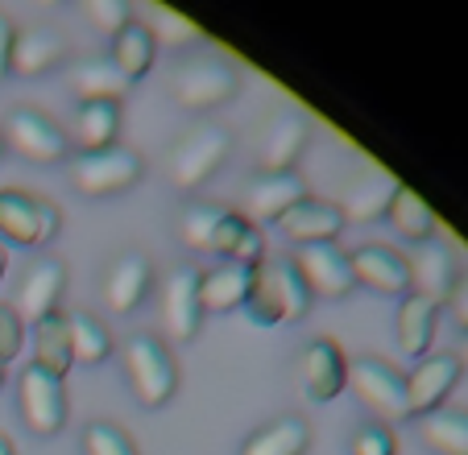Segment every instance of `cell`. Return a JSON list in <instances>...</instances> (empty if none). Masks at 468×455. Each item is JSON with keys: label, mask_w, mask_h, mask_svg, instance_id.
<instances>
[{"label": "cell", "mask_w": 468, "mask_h": 455, "mask_svg": "<svg viewBox=\"0 0 468 455\" xmlns=\"http://www.w3.org/2000/svg\"><path fill=\"white\" fill-rule=\"evenodd\" d=\"M62 54H67V42H62L54 29H26L13 42V75L21 79H37L50 67H58Z\"/></svg>", "instance_id": "24"}, {"label": "cell", "mask_w": 468, "mask_h": 455, "mask_svg": "<svg viewBox=\"0 0 468 455\" xmlns=\"http://www.w3.org/2000/svg\"><path fill=\"white\" fill-rule=\"evenodd\" d=\"M58 228H62V211L50 199L13 191V186L0 191V232H5V240H13L21 249H42L58 237Z\"/></svg>", "instance_id": "4"}, {"label": "cell", "mask_w": 468, "mask_h": 455, "mask_svg": "<svg viewBox=\"0 0 468 455\" xmlns=\"http://www.w3.org/2000/svg\"><path fill=\"white\" fill-rule=\"evenodd\" d=\"M419 435L435 455H468V410H435L419 418Z\"/></svg>", "instance_id": "31"}, {"label": "cell", "mask_w": 468, "mask_h": 455, "mask_svg": "<svg viewBox=\"0 0 468 455\" xmlns=\"http://www.w3.org/2000/svg\"><path fill=\"white\" fill-rule=\"evenodd\" d=\"M356 286H369L378 294H410V265L402 253H394L389 245H361L356 253H348Z\"/></svg>", "instance_id": "13"}, {"label": "cell", "mask_w": 468, "mask_h": 455, "mask_svg": "<svg viewBox=\"0 0 468 455\" xmlns=\"http://www.w3.org/2000/svg\"><path fill=\"white\" fill-rule=\"evenodd\" d=\"M154 54H158L154 34L142 26V21H129V26L112 37V54H108V58H112L116 70H121L124 79L133 83V79H142V75H150Z\"/></svg>", "instance_id": "28"}, {"label": "cell", "mask_w": 468, "mask_h": 455, "mask_svg": "<svg viewBox=\"0 0 468 455\" xmlns=\"http://www.w3.org/2000/svg\"><path fill=\"white\" fill-rule=\"evenodd\" d=\"M34 365L46 368L50 376H58V381L71 373L75 352H71V319H67V311H54V315L34 323Z\"/></svg>", "instance_id": "22"}, {"label": "cell", "mask_w": 468, "mask_h": 455, "mask_svg": "<svg viewBox=\"0 0 468 455\" xmlns=\"http://www.w3.org/2000/svg\"><path fill=\"white\" fill-rule=\"evenodd\" d=\"M435 323H440V307L427 302V298H402V307H398V348L407 352V356L423 360L427 348L435 340Z\"/></svg>", "instance_id": "25"}, {"label": "cell", "mask_w": 468, "mask_h": 455, "mask_svg": "<svg viewBox=\"0 0 468 455\" xmlns=\"http://www.w3.org/2000/svg\"><path fill=\"white\" fill-rule=\"evenodd\" d=\"M199 319H204V307H199V270L183 265L162 286V327L170 332L175 344H186L199 332Z\"/></svg>", "instance_id": "11"}, {"label": "cell", "mask_w": 468, "mask_h": 455, "mask_svg": "<svg viewBox=\"0 0 468 455\" xmlns=\"http://www.w3.org/2000/svg\"><path fill=\"white\" fill-rule=\"evenodd\" d=\"M278 228H282L294 245H327V240L340 237V228H345V211H340L336 203L311 199L307 195L299 207H291L282 219H278Z\"/></svg>", "instance_id": "19"}, {"label": "cell", "mask_w": 468, "mask_h": 455, "mask_svg": "<svg viewBox=\"0 0 468 455\" xmlns=\"http://www.w3.org/2000/svg\"><path fill=\"white\" fill-rule=\"evenodd\" d=\"M13 42H17V29H13V21L0 13V79L13 70Z\"/></svg>", "instance_id": "41"}, {"label": "cell", "mask_w": 468, "mask_h": 455, "mask_svg": "<svg viewBox=\"0 0 468 455\" xmlns=\"http://www.w3.org/2000/svg\"><path fill=\"white\" fill-rule=\"evenodd\" d=\"M83 455H142V451H137V443L129 439L124 427L100 418L83 430Z\"/></svg>", "instance_id": "36"}, {"label": "cell", "mask_w": 468, "mask_h": 455, "mask_svg": "<svg viewBox=\"0 0 468 455\" xmlns=\"http://www.w3.org/2000/svg\"><path fill=\"white\" fill-rule=\"evenodd\" d=\"M154 34V42H166V46H186L199 37V26L186 17H178V13L170 9H150V26H145Z\"/></svg>", "instance_id": "37"}, {"label": "cell", "mask_w": 468, "mask_h": 455, "mask_svg": "<svg viewBox=\"0 0 468 455\" xmlns=\"http://www.w3.org/2000/svg\"><path fill=\"white\" fill-rule=\"evenodd\" d=\"M116 132H121V104H108V100H88L75 116V145L80 153H100V149L116 145Z\"/></svg>", "instance_id": "26"}, {"label": "cell", "mask_w": 468, "mask_h": 455, "mask_svg": "<svg viewBox=\"0 0 468 455\" xmlns=\"http://www.w3.org/2000/svg\"><path fill=\"white\" fill-rule=\"evenodd\" d=\"M249 199V211L265 224H278L291 207H299L307 199V183H303L294 170H282V175H257L245 191Z\"/></svg>", "instance_id": "20"}, {"label": "cell", "mask_w": 468, "mask_h": 455, "mask_svg": "<svg viewBox=\"0 0 468 455\" xmlns=\"http://www.w3.org/2000/svg\"><path fill=\"white\" fill-rule=\"evenodd\" d=\"M303 145H307V121H303L294 108H282L274 121L265 124L261 145H257V158H261V175H282L299 162Z\"/></svg>", "instance_id": "16"}, {"label": "cell", "mask_w": 468, "mask_h": 455, "mask_svg": "<svg viewBox=\"0 0 468 455\" xmlns=\"http://www.w3.org/2000/svg\"><path fill=\"white\" fill-rule=\"evenodd\" d=\"M398 191H402V183H398L394 175H386V170L369 166V170H361V175L348 183L340 211H345V219H356V224H369V219H386V211H389V203H394Z\"/></svg>", "instance_id": "18"}, {"label": "cell", "mask_w": 468, "mask_h": 455, "mask_svg": "<svg viewBox=\"0 0 468 455\" xmlns=\"http://www.w3.org/2000/svg\"><path fill=\"white\" fill-rule=\"evenodd\" d=\"M21 344H26V319L17 315V307L0 302V365H9L21 352Z\"/></svg>", "instance_id": "40"}, {"label": "cell", "mask_w": 468, "mask_h": 455, "mask_svg": "<svg viewBox=\"0 0 468 455\" xmlns=\"http://www.w3.org/2000/svg\"><path fill=\"white\" fill-rule=\"evenodd\" d=\"M154 286V265L145 253H124L121 261L108 270L104 278V302L108 311H116V315H129V311H137L145 302V294H150Z\"/></svg>", "instance_id": "17"}, {"label": "cell", "mask_w": 468, "mask_h": 455, "mask_svg": "<svg viewBox=\"0 0 468 455\" xmlns=\"http://www.w3.org/2000/svg\"><path fill=\"white\" fill-rule=\"evenodd\" d=\"M0 455H17L13 451V443H9V435H0Z\"/></svg>", "instance_id": "44"}, {"label": "cell", "mask_w": 468, "mask_h": 455, "mask_svg": "<svg viewBox=\"0 0 468 455\" xmlns=\"http://www.w3.org/2000/svg\"><path fill=\"white\" fill-rule=\"evenodd\" d=\"M407 265H410V290H415V298H427L435 307L452 302V294L460 286V261L448 240L431 237L423 245H415V257H407Z\"/></svg>", "instance_id": "8"}, {"label": "cell", "mask_w": 468, "mask_h": 455, "mask_svg": "<svg viewBox=\"0 0 468 455\" xmlns=\"http://www.w3.org/2000/svg\"><path fill=\"white\" fill-rule=\"evenodd\" d=\"M249 281H253V265H232V261L199 273V307H204V315H224V311L245 307Z\"/></svg>", "instance_id": "21"}, {"label": "cell", "mask_w": 468, "mask_h": 455, "mask_svg": "<svg viewBox=\"0 0 468 455\" xmlns=\"http://www.w3.org/2000/svg\"><path fill=\"white\" fill-rule=\"evenodd\" d=\"M299 368H303V389H307L311 402H332L340 389H348V356L336 340L307 344Z\"/></svg>", "instance_id": "14"}, {"label": "cell", "mask_w": 468, "mask_h": 455, "mask_svg": "<svg viewBox=\"0 0 468 455\" xmlns=\"http://www.w3.org/2000/svg\"><path fill=\"white\" fill-rule=\"evenodd\" d=\"M121 360H124V376H129V386H133V394H137V402L142 406L158 410V406H166L170 397H175L178 365H175L170 348L158 340V335L137 332L121 348Z\"/></svg>", "instance_id": "1"}, {"label": "cell", "mask_w": 468, "mask_h": 455, "mask_svg": "<svg viewBox=\"0 0 468 455\" xmlns=\"http://www.w3.org/2000/svg\"><path fill=\"white\" fill-rule=\"evenodd\" d=\"M229 149H232V132L224 124H199V129H191L175 145V153H170V183L183 186V191L204 186L224 166Z\"/></svg>", "instance_id": "3"}, {"label": "cell", "mask_w": 468, "mask_h": 455, "mask_svg": "<svg viewBox=\"0 0 468 455\" xmlns=\"http://www.w3.org/2000/svg\"><path fill=\"white\" fill-rule=\"evenodd\" d=\"M240 91V70L224 58H199L186 62L183 70L175 75V100L183 108H220L224 100H232Z\"/></svg>", "instance_id": "6"}, {"label": "cell", "mask_w": 468, "mask_h": 455, "mask_svg": "<svg viewBox=\"0 0 468 455\" xmlns=\"http://www.w3.org/2000/svg\"><path fill=\"white\" fill-rule=\"evenodd\" d=\"M452 356H456V360H460V368H468V335H464V340H460V348H456V352H452Z\"/></svg>", "instance_id": "43"}, {"label": "cell", "mask_w": 468, "mask_h": 455, "mask_svg": "<svg viewBox=\"0 0 468 455\" xmlns=\"http://www.w3.org/2000/svg\"><path fill=\"white\" fill-rule=\"evenodd\" d=\"M452 315H456V323L464 327V335H468V278H460L456 294H452Z\"/></svg>", "instance_id": "42"}, {"label": "cell", "mask_w": 468, "mask_h": 455, "mask_svg": "<svg viewBox=\"0 0 468 455\" xmlns=\"http://www.w3.org/2000/svg\"><path fill=\"white\" fill-rule=\"evenodd\" d=\"M17 406L21 418L34 435H58L62 422H67V389H62L58 376H50L46 368L29 365L17 381Z\"/></svg>", "instance_id": "7"}, {"label": "cell", "mask_w": 468, "mask_h": 455, "mask_svg": "<svg viewBox=\"0 0 468 455\" xmlns=\"http://www.w3.org/2000/svg\"><path fill=\"white\" fill-rule=\"evenodd\" d=\"M398 443H394V430L386 427V422H369V427H361L353 435V443H348V455H394Z\"/></svg>", "instance_id": "38"}, {"label": "cell", "mask_w": 468, "mask_h": 455, "mask_svg": "<svg viewBox=\"0 0 468 455\" xmlns=\"http://www.w3.org/2000/svg\"><path fill=\"white\" fill-rule=\"evenodd\" d=\"M307 447H311L307 418L286 414V418H278V422H270V427L253 430V435L245 439V447H240V455H303Z\"/></svg>", "instance_id": "27"}, {"label": "cell", "mask_w": 468, "mask_h": 455, "mask_svg": "<svg viewBox=\"0 0 468 455\" xmlns=\"http://www.w3.org/2000/svg\"><path fill=\"white\" fill-rule=\"evenodd\" d=\"M460 373L464 368H460V360L452 352H435V356L419 360V368L407 376V418H427V414L443 410Z\"/></svg>", "instance_id": "10"}, {"label": "cell", "mask_w": 468, "mask_h": 455, "mask_svg": "<svg viewBox=\"0 0 468 455\" xmlns=\"http://www.w3.org/2000/svg\"><path fill=\"white\" fill-rule=\"evenodd\" d=\"M71 88L83 96V104H88V100H108V104H116V100L129 91V79L116 70L112 58H83L80 67L71 70Z\"/></svg>", "instance_id": "30"}, {"label": "cell", "mask_w": 468, "mask_h": 455, "mask_svg": "<svg viewBox=\"0 0 468 455\" xmlns=\"http://www.w3.org/2000/svg\"><path fill=\"white\" fill-rule=\"evenodd\" d=\"M386 219H389V228H394V232H402V240H410V245H423V240L435 237V211L427 207V203L419 199L410 186H402V191L394 195Z\"/></svg>", "instance_id": "32"}, {"label": "cell", "mask_w": 468, "mask_h": 455, "mask_svg": "<svg viewBox=\"0 0 468 455\" xmlns=\"http://www.w3.org/2000/svg\"><path fill=\"white\" fill-rule=\"evenodd\" d=\"M270 270H274V281H278V298H282L286 323L303 319L311 311V302H315V294H311V286H307V278H303L299 261H294V257H270Z\"/></svg>", "instance_id": "33"}, {"label": "cell", "mask_w": 468, "mask_h": 455, "mask_svg": "<svg viewBox=\"0 0 468 455\" xmlns=\"http://www.w3.org/2000/svg\"><path fill=\"white\" fill-rule=\"evenodd\" d=\"M88 21L100 29V34H112L116 37L133 21V13H129V5H124V0H88Z\"/></svg>", "instance_id": "39"}, {"label": "cell", "mask_w": 468, "mask_h": 455, "mask_svg": "<svg viewBox=\"0 0 468 455\" xmlns=\"http://www.w3.org/2000/svg\"><path fill=\"white\" fill-rule=\"evenodd\" d=\"M62 290H67V265L54 261V257L34 261L26 270V278H21V290H17V315L29 319V323L54 315Z\"/></svg>", "instance_id": "15"}, {"label": "cell", "mask_w": 468, "mask_h": 455, "mask_svg": "<svg viewBox=\"0 0 468 455\" xmlns=\"http://www.w3.org/2000/svg\"><path fill=\"white\" fill-rule=\"evenodd\" d=\"M207 253H220L232 265H257L265 257V245H261V232L253 228V219L240 216V211H224Z\"/></svg>", "instance_id": "23"}, {"label": "cell", "mask_w": 468, "mask_h": 455, "mask_svg": "<svg viewBox=\"0 0 468 455\" xmlns=\"http://www.w3.org/2000/svg\"><path fill=\"white\" fill-rule=\"evenodd\" d=\"M67 319H71V352L80 365H100V360L112 356V332H108L96 315L75 311V315H67Z\"/></svg>", "instance_id": "34"}, {"label": "cell", "mask_w": 468, "mask_h": 455, "mask_svg": "<svg viewBox=\"0 0 468 455\" xmlns=\"http://www.w3.org/2000/svg\"><path fill=\"white\" fill-rule=\"evenodd\" d=\"M229 207H220V203H191V207L183 211V224H178V232H183L186 249H212V237H216V224H220V216Z\"/></svg>", "instance_id": "35"}, {"label": "cell", "mask_w": 468, "mask_h": 455, "mask_svg": "<svg viewBox=\"0 0 468 455\" xmlns=\"http://www.w3.org/2000/svg\"><path fill=\"white\" fill-rule=\"evenodd\" d=\"M145 175V158L137 149H100V153H80L71 162V183L80 195L88 199H112V195H124L129 186H137Z\"/></svg>", "instance_id": "2"}, {"label": "cell", "mask_w": 468, "mask_h": 455, "mask_svg": "<svg viewBox=\"0 0 468 455\" xmlns=\"http://www.w3.org/2000/svg\"><path fill=\"white\" fill-rule=\"evenodd\" d=\"M245 319L253 327H278L286 323L282 315V298H278V281H274V270H270V257L253 265V281H249V294H245Z\"/></svg>", "instance_id": "29"}, {"label": "cell", "mask_w": 468, "mask_h": 455, "mask_svg": "<svg viewBox=\"0 0 468 455\" xmlns=\"http://www.w3.org/2000/svg\"><path fill=\"white\" fill-rule=\"evenodd\" d=\"M0 137L9 141L26 162H37V166H46V162H62L67 158V149H71L67 132H62L46 112H37V108H17Z\"/></svg>", "instance_id": "9"}, {"label": "cell", "mask_w": 468, "mask_h": 455, "mask_svg": "<svg viewBox=\"0 0 468 455\" xmlns=\"http://www.w3.org/2000/svg\"><path fill=\"white\" fill-rule=\"evenodd\" d=\"M0 153H5V137H0Z\"/></svg>", "instance_id": "47"}, {"label": "cell", "mask_w": 468, "mask_h": 455, "mask_svg": "<svg viewBox=\"0 0 468 455\" xmlns=\"http://www.w3.org/2000/svg\"><path fill=\"white\" fill-rule=\"evenodd\" d=\"M348 389L381 418H407V376L381 356L348 360Z\"/></svg>", "instance_id": "5"}, {"label": "cell", "mask_w": 468, "mask_h": 455, "mask_svg": "<svg viewBox=\"0 0 468 455\" xmlns=\"http://www.w3.org/2000/svg\"><path fill=\"white\" fill-rule=\"evenodd\" d=\"M5 265H9V253H5V245H0V278H5Z\"/></svg>", "instance_id": "45"}, {"label": "cell", "mask_w": 468, "mask_h": 455, "mask_svg": "<svg viewBox=\"0 0 468 455\" xmlns=\"http://www.w3.org/2000/svg\"><path fill=\"white\" fill-rule=\"evenodd\" d=\"M0 386H5V365H0Z\"/></svg>", "instance_id": "46"}, {"label": "cell", "mask_w": 468, "mask_h": 455, "mask_svg": "<svg viewBox=\"0 0 468 455\" xmlns=\"http://www.w3.org/2000/svg\"><path fill=\"white\" fill-rule=\"evenodd\" d=\"M294 261H299V270H303V278H307L311 294H319V298H348L356 290L348 253L336 245V240H327V245H303Z\"/></svg>", "instance_id": "12"}]
</instances>
